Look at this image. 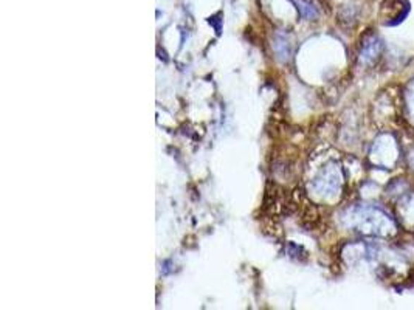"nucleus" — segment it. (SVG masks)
Here are the masks:
<instances>
[{
  "label": "nucleus",
  "mask_w": 414,
  "mask_h": 310,
  "mask_svg": "<svg viewBox=\"0 0 414 310\" xmlns=\"http://www.w3.org/2000/svg\"><path fill=\"white\" fill-rule=\"evenodd\" d=\"M410 13V4L407 0H385L382 5V18L385 25H397L401 23Z\"/></svg>",
  "instance_id": "nucleus-1"
}]
</instances>
